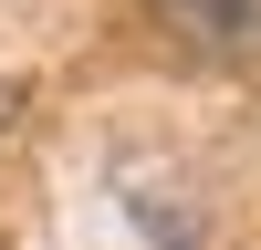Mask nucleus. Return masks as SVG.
<instances>
[{
    "label": "nucleus",
    "instance_id": "nucleus-1",
    "mask_svg": "<svg viewBox=\"0 0 261 250\" xmlns=\"http://www.w3.org/2000/svg\"><path fill=\"white\" fill-rule=\"evenodd\" d=\"M167 21H178L188 42H199L209 63H241L251 42H261V0H157Z\"/></svg>",
    "mask_w": 261,
    "mask_h": 250
}]
</instances>
